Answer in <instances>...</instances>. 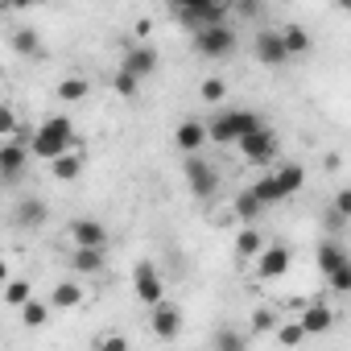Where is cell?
<instances>
[{
  "label": "cell",
  "instance_id": "cell-22",
  "mask_svg": "<svg viewBox=\"0 0 351 351\" xmlns=\"http://www.w3.org/2000/svg\"><path fill=\"white\" fill-rule=\"evenodd\" d=\"M50 298H54V306H58V310H75V306H79L87 293H83V285H75V281H62V285H54V293H50Z\"/></svg>",
  "mask_w": 351,
  "mask_h": 351
},
{
  "label": "cell",
  "instance_id": "cell-7",
  "mask_svg": "<svg viewBox=\"0 0 351 351\" xmlns=\"http://www.w3.org/2000/svg\"><path fill=\"white\" fill-rule=\"evenodd\" d=\"M186 182H191V191H195L199 199H211V195L219 191V173H215L203 157H186Z\"/></svg>",
  "mask_w": 351,
  "mask_h": 351
},
{
  "label": "cell",
  "instance_id": "cell-4",
  "mask_svg": "<svg viewBox=\"0 0 351 351\" xmlns=\"http://www.w3.org/2000/svg\"><path fill=\"white\" fill-rule=\"evenodd\" d=\"M228 5H178L173 9V17H178L182 25H191L195 34L199 29H211V25H228Z\"/></svg>",
  "mask_w": 351,
  "mask_h": 351
},
{
  "label": "cell",
  "instance_id": "cell-3",
  "mask_svg": "<svg viewBox=\"0 0 351 351\" xmlns=\"http://www.w3.org/2000/svg\"><path fill=\"white\" fill-rule=\"evenodd\" d=\"M195 50L203 58H232L236 54V29L232 25H211L195 34Z\"/></svg>",
  "mask_w": 351,
  "mask_h": 351
},
{
  "label": "cell",
  "instance_id": "cell-36",
  "mask_svg": "<svg viewBox=\"0 0 351 351\" xmlns=\"http://www.w3.org/2000/svg\"><path fill=\"white\" fill-rule=\"evenodd\" d=\"M17 132V116H13V108H0V136H13Z\"/></svg>",
  "mask_w": 351,
  "mask_h": 351
},
{
  "label": "cell",
  "instance_id": "cell-29",
  "mask_svg": "<svg viewBox=\"0 0 351 351\" xmlns=\"http://www.w3.org/2000/svg\"><path fill=\"white\" fill-rule=\"evenodd\" d=\"M261 211H265V207H261V203H256V199H252V191H244V195H240V199H236V215H240V219H244V223H248V228H252V219H256V215H261Z\"/></svg>",
  "mask_w": 351,
  "mask_h": 351
},
{
  "label": "cell",
  "instance_id": "cell-39",
  "mask_svg": "<svg viewBox=\"0 0 351 351\" xmlns=\"http://www.w3.org/2000/svg\"><path fill=\"white\" fill-rule=\"evenodd\" d=\"M343 228H347V215H339V211L330 207V211H326V232H343Z\"/></svg>",
  "mask_w": 351,
  "mask_h": 351
},
{
  "label": "cell",
  "instance_id": "cell-16",
  "mask_svg": "<svg viewBox=\"0 0 351 351\" xmlns=\"http://www.w3.org/2000/svg\"><path fill=\"white\" fill-rule=\"evenodd\" d=\"M173 141H178V149H182V153H195V149L207 141V128H203L199 120H182V124H178V132H173Z\"/></svg>",
  "mask_w": 351,
  "mask_h": 351
},
{
  "label": "cell",
  "instance_id": "cell-35",
  "mask_svg": "<svg viewBox=\"0 0 351 351\" xmlns=\"http://www.w3.org/2000/svg\"><path fill=\"white\" fill-rule=\"evenodd\" d=\"M273 326H277V314H273V310H256V314H252V335L273 330Z\"/></svg>",
  "mask_w": 351,
  "mask_h": 351
},
{
  "label": "cell",
  "instance_id": "cell-13",
  "mask_svg": "<svg viewBox=\"0 0 351 351\" xmlns=\"http://www.w3.org/2000/svg\"><path fill=\"white\" fill-rule=\"evenodd\" d=\"M256 58H261L265 66H285V62H289V54H285L277 29H261V34H256Z\"/></svg>",
  "mask_w": 351,
  "mask_h": 351
},
{
  "label": "cell",
  "instance_id": "cell-18",
  "mask_svg": "<svg viewBox=\"0 0 351 351\" xmlns=\"http://www.w3.org/2000/svg\"><path fill=\"white\" fill-rule=\"evenodd\" d=\"M71 269H75V273H87V277L104 273V248H75Z\"/></svg>",
  "mask_w": 351,
  "mask_h": 351
},
{
  "label": "cell",
  "instance_id": "cell-23",
  "mask_svg": "<svg viewBox=\"0 0 351 351\" xmlns=\"http://www.w3.org/2000/svg\"><path fill=\"white\" fill-rule=\"evenodd\" d=\"M248 191H252V199H256L261 207H273V203H285V199H281V191H277V182H273V173H269V178H256V182H252Z\"/></svg>",
  "mask_w": 351,
  "mask_h": 351
},
{
  "label": "cell",
  "instance_id": "cell-24",
  "mask_svg": "<svg viewBox=\"0 0 351 351\" xmlns=\"http://www.w3.org/2000/svg\"><path fill=\"white\" fill-rule=\"evenodd\" d=\"M13 50L21 54V58H34L38 50H42V42H38V29H13Z\"/></svg>",
  "mask_w": 351,
  "mask_h": 351
},
{
  "label": "cell",
  "instance_id": "cell-40",
  "mask_svg": "<svg viewBox=\"0 0 351 351\" xmlns=\"http://www.w3.org/2000/svg\"><path fill=\"white\" fill-rule=\"evenodd\" d=\"M240 13H244V17H256V13H261V5H256V0H244Z\"/></svg>",
  "mask_w": 351,
  "mask_h": 351
},
{
  "label": "cell",
  "instance_id": "cell-30",
  "mask_svg": "<svg viewBox=\"0 0 351 351\" xmlns=\"http://www.w3.org/2000/svg\"><path fill=\"white\" fill-rule=\"evenodd\" d=\"M277 339H281V347H298L306 335H302V326H298V322H281V326H277Z\"/></svg>",
  "mask_w": 351,
  "mask_h": 351
},
{
  "label": "cell",
  "instance_id": "cell-14",
  "mask_svg": "<svg viewBox=\"0 0 351 351\" xmlns=\"http://www.w3.org/2000/svg\"><path fill=\"white\" fill-rule=\"evenodd\" d=\"M71 240H75V248H104L108 228L99 219H75L71 223Z\"/></svg>",
  "mask_w": 351,
  "mask_h": 351
},
{
  "label": "cell",
  "instance_id": "cell-34",
  "mask_svg": "<svg viewBox=\"0 0 351 351\" xmlns=\"http://www.w3.org/2000/svg\"><path fill=\"white\" fill-rule=\"evenodd\" d=\"M223 95H228V83H223V79H207V83H203V99H207V104H219Z\"/></svg>",
  "mask_w": 351,
  "mask_h": 351
},
{
  "label": "cell",
  "instance_id": "cell-8",
  "mask_svg": "<svg viewBox=\"0 0 351 351\" xmlns=\"http://www.w3.org/2000/svg\"><path fill=\"white\" fill-rule=\"evenodd\" d=\"M149 330H153L157 339H173V335L182 330V310L169 306V302H157V306L149 310Z\"/></svg>",
  "mask_w": 351,
  "mask_h": 351
},
{
  "label": "cell",
  "instance_id": "cell-21",
  "mask_svg": "<svg viewBox=\"0 0 351 351\" xmlns=\"http://www.w3.org/2000/svg\"><path fill=\"white\" fill-rule=\"evenodd\" d=\"M277 34H281V46H285V54H289V58L310 50V34H306L302 25H285V29H277Z\"/></svg>",
  "mask_w": 351,
  "mask_h": 351
},
{
  "label": "cell",
  "instance_id": "cell-33",
  "mask_svg": "<svg viewBox=\"0 0 351 351\" xmlns=\"http://www.w3.org/2000/svg\"><path fill=\"white\" fill-rule=\"evenodd\" d=\"M112 87H116V91H120V95H124V99H132V95H136V87H141V83H136V79H132V75H124V71H116V79H112Z\"/></svg>",
  "mask_w": 351,
  "mask_h": 351
},
{
  "label": "cell",
  "instance_id": "cell-5",
  "mask_svg": "<svg viewBox=\"0 0 351 351\" xmlns=\"http://www.w3.org/2000/svg\"><path fill=\"white\" fill-rule=\"evenodd\" d=\"M236 145H240V153H244L252 165H261V161H273V157H277V132H273L269 124H261V128L244 132Z\"/></svg>",
  "mask_w": 351,
  "mask_h": 351
},
{
  "label": "cell",
  "instance_id": "cell-2",
  "mask_svg": "<svg viewBox=\"0 0 351 351\" xmlns=\"http://www.w3.org/2000/svg\"><path fill=\"white\" fill-rule=\"evenodd\" d=\"M265 120L256 116V112H223V116H215L211 120V128H207V136L211 141H219V145H236L244 132H252V128H261Z\"/></svg>",
  "mask_w": 351,
  "mask_h": 351
},
{
  "label": "cell",
  "instance_id": "cell-42",
  "mask_svg": "<svg viewBox=\"0 0 351 351\" xmlns=\"http://www.w3.org/2000/svg\"><path fill=\"white\" fill-rule=\"evenodd\" d=\"M0 75H5V71H0Z\"/></svg>",
  "mask_w": 351,
  "mask_h": 351
},
{
  "label": "cell",
  "instance_id": "cell-32",
  "mask_svg": "<svg viewBox=\"0 0 351 351\" xmlns=\"http://www.w3.org/2000/svg\"><path fill=\"white\" fill-rule=\"evenodd\" d=\"M215 351H244V339L236 330H219L215 335Z\"/></svg>",
  "mask_w": 351,
  "mask_h": 351
},
{
  "label": "cell",
  "instance_id": "cell-20",
  "mask_svg": "<svg viewBox=\"0 0 351 351\" xmlns=\"http://www.w3.org/2000/svg\"><path fill=\"white\" fill-rule=\"evenodd\" d=\"M50 169H54L58 182H75L79 173H83V157H79V153H62V157L50 161Z\"/></svg>",
  "mask_w": 351,
  "mask_h": 351
},
{
  "label": "cell",
  "instance_id": "cell-25",
  "mask_svg": "<svg viewBox=\"0 0 351 351\" xmlns=\"http://www.w3.org/2000/svg\"><path fill=\"white\" fill-rule=\"evenodd\" d=\"M236 252H240V256H252V261H256V256L265 252V240H261V232L244 228V232L236 236Z\"/></svg>",
  "mask_w": 351,
  "mask_h": 351
},
{
  "label": "cell",
  "instance_id": "cell-12",
  "mask_svg": "<svg viewBox=\"0 0 351 351\" xmlns=\"http://www.w3.org/2000/svg\"><path fill=\"white\" fill-rule=\"evenodd\" d=\"M25 161H29V149L17 145V141H5V145H0V178H5V182H17L21 169H25Z\"/></svg>",
  "mask_w": 351,
  "mask_h": 351
},
{
  "label": "cell",
  "instance_id": "cell-11",
  "mask_svg": "<svg viewBox=\"0 0 351 351\" xmlns=\"http://www.w3.org/2000/svg\"><path fill=\"white\" fill-rule=\"evenodd\" d=\"M293 265V252L285 248V244H273V248H265L261 256H256V273L265 277V281H273V277H285V269Z\"/></svg>",
  "mask_w": 351,
  "mask_h": 351
},
{
  "label": "cell",
  "instance_id": "cell-37",
  "mask_svg": "<svg viewBox=\"0 0 351 351\" xmlns=\"http://www.w3.org/2000/svg\"><path fill=\"white\" fill-rule=\"evenodd\" d=\"M95 351H128V339H124V335H108Z\"/></svg>",
  "mask_w": 351,
  "mask_h": 351
},
{
  "label": "cell",
  "instance_id": "cell-41",
  "mask_svg": "<svg viewBox=\"0 0 351 351\" xmlns=\"http://www.w3.org/2000/svg\"><path fill=\"white\" fill-rule=\"evenodd\" d=\"M5 277H9V265H5V261H0V281H5Z\"/></svg>",
  "mask_w": 351,
  "mask_h": 351
},
{
  "label": "cell",
  "instance_id": "cell-19",
  "mask_svg": "<svg viewBox=\"0 0 351 351\" xmlns=\"http://www.w3.org/2000/svg\"><path fill=\"white\" fill-rule=\"evenodd\" d=\"M330 322H335V314L318 302V306H310V310L302 314V322H298V326H302V335H322V330H330Z\"/></svg>",
  "mask_w": 351,
  "mask_h": 351
},
{
  "label": "cell",
  "instance_id": "cell-15",
  "mask_svg": "<svg viewBox=\"0 0 351 351\" xmlns=\"http://www.w3.org/2000/svg\"><path fill=\"white\" fill-rule=\"evenodd\" d=\"M273 182H277V191H281V199H293L302 186H306V169L298 165V161H285L277 173H273Z\"/></svg>",
  "mask_w": 351,
  "mask_h": 351
},
{
  "label": "cell",
  "instance_id": "cell-6",
  "mask_svg": "<svg viewBox=\"0 0 351 351\" xmlns=\"http://www.w3.org/2000/svg\"><path fill=\"white\" fill-rule=\"evenodd\" d=\"M132 285H136V298L153 310L157 302H165V285H161V273L149 265V261H141L136 269H132Z\"/></svg>",
  "mask_w": 351,
  "mask_h": 351
},
{
  "label": "cell",
  "instance_id": "cell-27",
  "mask_svg": "<svg viewBox=\"0 0 351 351\" xmlns=\"http://www.w3.org/2000/svg\"><path fill=\"white\" fill-rule=\"evenodd\" d=\"M87 91H91V87H87V79H62L54 95H58V99H71V104H75V99H87Z\"/></svg>",
  "mask_w": 351,
  "mask_h": 351
},
{
  "label": "cell",
  "instance_id": "cell-31",
  "mask_svg": "<svg viewBox=\"0 0 351 351\" xmlns=\"http://www.w3.org/2000/svg\"><path fill=\"white\" fill-rule=\"evenodd\" d=\"M330 289H335V293H351V261L330 273Z\"/></svg>",
  "mask_w": 351,
  "mask_h": 351
},
{
  "label": "cell",
  "instance_id": "cell-28",
  "mask_svg": "<svg viewBox=\"0 0 351 351\" xmlns=\"http://www.w3.org/2000/svg\"><path fill=\"white\" fill-rule=\"evenodd\" d=\"M29 298H34L29 281H5V302H9V306H17V310H21Z\"/></svg>",
  "mask_w": 351,
  "mask_h": 351
},
{
  "label": "cell",
  "instance_id": "cell-17",
  "mask_svg": "<svg viewBox=\"0 0 351 351\" xmlns=\"http://www.w3.org/2000/svg\"><path fill=\"white\" fill-rule=\"evenodd\" d=\"M343 265H347L343 244H339V240H322V244H318V269L330 277V273H335V269H343Z\"/></svg>",
  "mask_w": 351,
  "mask_h": 351
},
{
  "label": "cell",
  "instance_id": "cell-1",
  "mask_svg": "<svg viewBox=\"0 0 351 351\" xmlns=\"http://www.w3.org/2000/svg\"><path fill=\"white\" fill-rule=\"evenodd\" d=\"M71 145H75V128H71V120H66V116H50L46 124H38V128H34L29 153H34V157H42V161H54V157L71 153Z\"/></svg>",
  "mask_w": 351,
  "mask_h": 351
},
{
  "label": "cell",
  "instance_id": "cell-38",
  "mask_svg": "<svg viewBox=\"0 0 351 351\" xmlns=\"http://www.w3.org/2000/svg\"><path fill=\"white\" fill-rule=\"evenodd\" d=\"M335 211L351 219V191H339V195H335Z\"/></svg>",
  "mask_w": 351,
  "mask_h": 351
},
{
  "label": "cell",
  "instance_id": "cell-9",
  "mask_svg": "<svg viewBox=\"0 0 351 351\" xmlns=\"http://www.w3.org/2000/svg\"><path fill=\"white\" fill-rule=\"evenodd\" d=\"M120 71H124V75H132L136 83H141V79H149V75L157 71V50H153V46H132V50L124 54Z\"/></svg>",
  "mask_w": 351,
  "mask_h": 351
},
{
  "label": "cell",
  "instance_id": "cell-26",
  "mask_svg": "<svg viewBox=\"0 0 351 351\" xmlns=\"http://www.w3.org/2000/svg\"><path fill=\"white\" fill-rule=\"evenodd\" d=\"M46 318H50V310H46L42 302H34V298H29V302L21 306V326L38 330V326H46Z\"/></svg>",
  "mask_w": 351,
  "mask_h": 351
},
{
  "label": "cell",
  "instance_id": "cell-10",
  "mask_svg": "<svg viewBox=\"0 0 351 351\" xmlns=\"http://www.w3.org/2000/svg\"><path fill=\"white\" fill-rule=\"evenodd\" d=\"M46 203L42 199H34V195H25V199H17V207H13V223L21 228V232H38L42 223H46Z\"/></svg>",
  "mask_w": 351,
  "mask_h": 351
}]
</instances>
